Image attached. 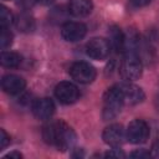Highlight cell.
Instances as JSON below:
<instances>
[{"mask_svg":"<svg viewBox=\"0 0 159 159\" xmlns=\"http://www.w3.org/2000/svg\"><path fill=\"white\" fill-rule=\"evenodd\" d=\"M93 10L92 0H71L68 5V12L75 17H84Z\"/></svg>","mask_w":159,"mask_h":159,"instance_id":"cell-13","label":"cell"},{"mask_svg":"<svg viewBox=\"0 0 159 159\" xmlns=\"http://www.w3.org/2000/svg\"><path fill=\"white\" fill-rule=\"evenodd\" d=\"M96 75V68L86 61H77L70 67V76L72 77V80L81 84H88L93 82Z\"/></svg>","mask_w":159,"mask_h":159,"instance_id":"cell-4","label":"cell"},{"mask_svg":"<svg viewBox=\"0 0 159 159\" xmlns=\"http://www.w3.org/2000/svg\"><path fill=\"white\" fill-rule=\"evenodd\" d=\"M109 52L111 45L103 37H93L86 43V55L92 60H104Z\"/></svg>","mask_w":159,"mask_h":159,"instance_id":"cell-6","label":"cell"},{"mask_svg":"<svg viewBox=\"0 0 159 159\" xmlns=\"http://www.w3.org/2000/svg\"><path fill=\"white\" fill-rule=\"evenodd\" d=\"M15 24H16L17 29L21 30V31H24V32H30L35 27L34 17L30 14H26V12H21L17 16V19L15 20Z\"/></svg>","mask_w":159,"mask_h":159,"instance_id":"cell-16","label":"cell"},{"mask_svg":"<svg viewBox=\"0 0 159 159\" xmlns=\"http://www.w3.org/2000/svg\"><path fill=\"white\" fill-rule=\"evenodd\" d=\"M40 2H42V4H50V2H52V0H39Z\"/></svg>","mask_w":159,"mask_h":159,"instance_id":"cell-25","label":"cell"},{"mask_svg":"<svg viewBox=\"0 0 159 159\" xmlns=\"http://www.w3.org/2000/svg\"><path fill=\"white\" fill-rule=\"evenodd\" d=\"M123 104H124V98L119 84H114L109 87L103 96L102 118L104 120L114 119L120 113Z\"/></svg>","mask_w":159,"mask_h":159,"instance_id":"cell-2","label":"cell"},{"mask_svg":"<svg viewBox=\"0 0 159 159\" xmlns=\"http://www.w3.org/2000/svg\"><path fill=\"white\" fill-rule=\"evenodd\" d=\"M157 103H158V108H159V97H158V99H157Z\"/></svg>","mask_w":159,"mask_h":159,"instance_id":"cell-26","label":"cell"},{"mask_svg":"<svg viewBox=\"0 0 159 159\" xmlns=\"http://www.w3.org/2000/svg\"><path fill=\"white\" fill-rule=\"evenodd\" d=\"M143 65L138 55H125L124 60L119 66V73L125 81H135L142 76Z\"/></svg>","mask_w":159,"mask_h":159,"instance_id":"cell-3","label":"cell"},{"mask_svg":"<svg viewBox=\"0 0 159 159\" xmlns=\"http://www.w3.org/2000/svg\"><path fill=\"white\" fill-rule=\"evenodd\" d=\"M25 86H26L25 80L17 75H6L2 77V81H1V87H2L4 92H6L9 94L21 93L24 91Z\"/></svg>","mask_w":159,"mask_h":159,"instance_id":"cell-12","label":"cell"},{"mask_svg":"<svg viewBox=\"0 0 159 159\" xmlns=\"http://www.w3.org/2000/svg\"><path fill=\"white\" fill-rule=\"evenodd\" d=\"M4 158H22V154L21 153H19V152H10V153H7Z\"/></svg>","mask_w":159,"mask_h":159,"instance_id":"cell-24","label":"cell"},{"mask_svg":"<svg viewBox=\"0 0 159 159\" xmlns=\"http://www.w3.org/2000/svg\"><path fill=\"white\" fill-rule=\"evenodd\" d=\"M129 155L132 158H149L150 157V152H147L145 149H137V150L132 152Z\"/></svg>","mask_w":159,"mask_h":159,"instance_id":"cell-21","label":"cell"},{"mask_svg":"<svg viewBox=\"0 0 159 159\" xmlns=\"http://www.w3.org/2000/svg\"><path fill=\"white\" fill-rule=\"evenodd\" d=\"M55 96L62 104H72L80 97V91L76 84L68 81L60 82L55 87Z\"/></svg>","mask_w":159,"mask_h":159,"instance_id":"cell-7","label":"cell"},{"mask_svg":"<svg viewBox=\"0 0 159 159\" xmlns=\"http://www.w3.org/2000/svg\"><path fill=\"white\" fill-rule=\"evenodd\" d=\"M108 36H109V45L111 48H113L117 52H123L124 50V32H122V30L117 26H111L109 31H108Z\"/></svg>","mask_w":159,"mask_h":159,"instance_id":"cell-14","label":"cell"},{"mask_svg":"<svg viewBox=\"0 0 159 159\" xmlns=\"http://www.w3.org/2000/svg\"><path fill=\"white\" fill-rule=\"evenodd\" d=\"M42 137L47 144L53 145L62 152L72 149L77 139L75 130L62 120L47 123L42 128Z\"/></svg>","mask_w":159,"mask_h":159,"instance_id":"cell-1","label":"cell"},{"mask_svg":"<svg viewBox=\"0 0 159 159\" xmlns=\"http://www.w3.org/2000/svg\"><path fill=\"white\" fill-rule=\"evenodd\" d=\"M10 142H11L10 135L5 132V129H1V137H0V147H1V149H5L10 144Z\"/></svg>","mask_w":159,"mask_h":159,"instance_id":"cell-20","label":"cell"},{"mask_svg":"<svg viewBox=\"0 0 159 159\" xmlns=\"http://www.w3.org/2000/svg\"><path fill=\"white\" fill-rule=\"evenodd\" d=\"M104 157H109V158H112V157H114V158H125V154L122 150H119L118 148H113L109 152H107L104 154Z\"/></svg>","mask_w":159,"mask_h":159,"instance_id":"cell-22","label":"cell"},{"mask_svg":"<svg viewBox=\"0 0 159 159\" xmlns=\"http://www.w3.org/2000/svg\"><path fill=\"white\" fill-rule=\"evenodd\" d=\"M12 43V34L10 32L9 27H1V37H0V45L1 48L5 50Z\"/></svg>","mask_w":159,"mask_h":159,"instance_id":"cell-18","label":"cell"},{"mask_svg":"<svg viewBox=\"0 0 159 159\" xmlns=\"http://www.w3.org/2000/svg\"><path fill=\"white\" fill-rule=\"evenodd\" d=\"M22 62L21 55L14 51H2L1 52V65L6 68H16Z\"/></svg>","mask_w":159,"mask_h":159,"instance_id":"cell-15","label":"cell"},{"mask_svg":"<svg viewBox=\"0 0 159 159\" xmlns=\"http://www.w3.org/2000/svg\"><path fill=\"white\" fill-rule=\"evenodd\" d=\"M120 89H122V93H123V98H124V103H128V104H138V103H142L145 98V94H144V91L134 84V83H130L129 81H125L123 83L119 84Z\"/></svg>","mask_w":159,"mask_h":159,"instance_id":"cell-11","label":"cell"},{"mask_svg":"<svg viewBox=\"0 0 159 159\" xmlns=\"http://www.w3.org/2000/svg\"><path fill=\"white\" fill-rule=\"evenodd\" d=\"M150 157L159 158V139H157V140L152 144V148H150Z\"/></svg>","mask_w":159,"mask_h":159,"instance_id":"cell-23","label":"cell"},{"mask_svg":"<svg viewBox=\"0 0 159 159\" xmlns=\"http://www.w3.org/2000/svg\"><path fill=\"white\" fill-rule=\"evenodd\" d=\"M87 34V27L82 22L67 21L61 27V36L67 42H76L82 40Z\"/></svg>","mask_w":159,"mask_h":159,"instance_id":"cell-8","label":"cell"},{"mask_svg":"<svg viewBox=\"0 0 159 159\" xmlns=\"http://www.w3.org/2000/svg\"><path fill=\"white\" fill-rule=\"evenodd\" d=\"M153 0H129V7L130 9H140L147 5H149Z\"/></svg>","mask_w":159,"mask_h":159,"instance_id":"cell-19","label":"cell"},{"mask_svg":"<svg viewBox=\"0 0 159 159\" xmlns=\"http://www.w3.org/2000/svg\"><path fill=\"white\" fill-rule=\"evenodd\" d=\"M14 22H15V17H14L12 12L7 7L1 6V9H0V24H1V27H10Z\"/></svg>","mask_w":159,"mask_h":159,"instance_id":"cell-17","label":"cell"},{"mask_svg":"<svg viewBox=\"0 0 159 159\" xmlns=\"http://www.w3.org/2000/svg\"><path fill=\"white\" fill-rule=\"evenodd\" d=\"M125 137L133 144H142L149 137V125L143 119H133L127 127Z\"/></svg>","mask_w":159,"mask_h":159,"instance_id":"cell-5","label":"cell"},{"mask_svg":"<svg viewBox=\"0 0 159 159\" xmlns=\"http://www.w3.org/2000/svg\"><path fill=\"white\" fill-rule=\"evenodd\" d=\"M31 109H32L34 116L37 119L47 120L52 117V114L55 112V104H53L52 99H50L47 97H42V98H37L34 101Z\"/></svg>","mask_w":159,"mask_h":159,"instance_id":"cell-10","label":"cell"},{"mask_svg":"<svg viewBox=\"0 0 159 159\" xmlns=\"http://www.w3.org/2000/svg\"><path fill=\"white\" fill-rule=\"evenodd\" d=\"M124 138H127L125 132H124L123 127L120 124H117V123L109 124L108 127L104 128V130L102 133L103 142L112 148H119L123 144Z\"/></svg>","mask_w":159,"mask_h":159,"instance_id":"cell-9","label":"cell"}]
</instances>
